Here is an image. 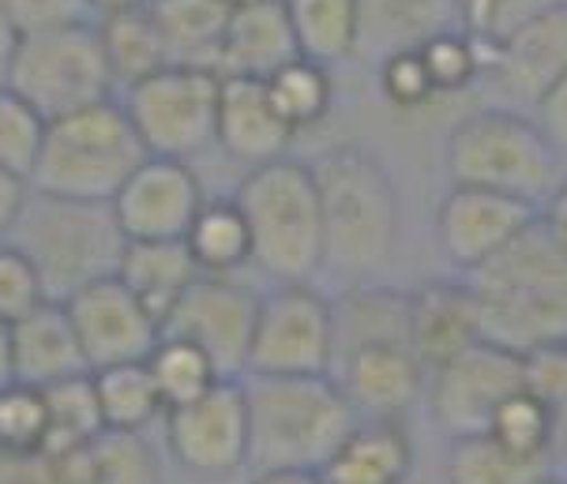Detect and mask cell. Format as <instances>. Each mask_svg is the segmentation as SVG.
I'll return each instance as SVG.
<instances>
[{"label": "cell", "mask_w": 567, "mask_h": 484, "mask_svg": "<svg viewBox=\"0 0 567 484\" xmlns=\"http://www.w3.org/2000/svg\"><path fill=\"white\" fill-rule=\"evenodd\" d=\"M537 222H542L545 234L567 251V177L556 184L549 196H545L542 207H537Z\"/></svg>", "instance_id": "cell-49"}, {"label": "cell", "mask_w": 567, "mask_h": 484, "mask_svg": "<svg viewBox=\"0 0 567 484\" xmlns=\"http://www.w3.org/2000/svg\"><path fill=\"white\" fill-rule=\"evenodd\" d=\"M8 240L31 256L50 301H69L83 286L117 275L128 245L110 203L56 199L42 192H31Z\"/></svg>", "instance_id": "cell-6"}, {"label": "cell", "mask_w": 567, "mask_h": 484, "mask_svg": "<svg viewBox=\"0 0 567 484\" xmlns=\"http://www.w3.org/2000/svg\"><path fill=\"white\" fill-rule=\"evenodd\" d=\"M53 462L61 484H162L158 454L143 432L105 429Z\"/></svg>", "instance_id": "cell-26"}, {"label": "cell", "mask_w": 567, "mask_h": 484, "mask_svg": "<svg viewBox=\"0 0 567 484\" xmlns=\"http://www.w3.org/2000/svg\"><path fill=\"white\" fill-rule=\"evenodd\" d=\"M417 56H421V64H425L440 99L470 91V86L485 75V50L463 31V27L429 38L417 50Z\"/></svg>", "instance_id": "cell-38"}, {"label": "cell", "mask_w": 567, "mask_h": 484, "mask_svg": "<svg viewBox=\"0 0 567 484\" xmlns=\"http://www.w3.org/2000/svg\"><path fill=\"white\" fill-rule=\"evenodd\" d=\"M27 199H31V181L0 166V240L12 237L19 215H23Z\"/></svg>", "instance_id": "cell-48"}, {"label": "cell", "mask_w": 567, "mask_h": 484, "mask_svg": "<svg viewBox=\"0 0 567 484\" xmlns=\"http://www.w3.org/2000/svg\"><path fill=\"white\" fill-rule=\"evenodd\" d=\"M534 218L537 207L526 199L474 184H451L436 207V248L451 267L474 270L504 245H512Z\"/></svg>", "instance_id": "cell-16"}, {"label": "cell", "mask_w": 567, "mask_h": 484, "mask_svg": "<svg viewBox=\"0 0 567 484\" xmlns=\"http://www.w3.org/2000/svg\"><path fill=\"white\" fill-rule=\"evenodd\" d=\"M185 245L204 275H241L245 267H252V237L237 199H204Z\"/></svg>", "instance_id": "cell-30"}, {"label": "cell", "mask_w": 567, "mask_h": 484, "mask_svg": "<svg viewBox=\"0 0 567 484\" xmlns=\"http://www.w3.org/2000/svg\"><path fill=\"white\" fill-rule=\"evenodd\" d=\"M466 286L488 342L526 353L567 338V251L537 218L482 267L466 270Z\"/></svg>", "instance_id": "cell-1"}, {"label": "cell", "mask_w": 567, "mask_h": 484, "mask_svg": "<svg viewBox=\"0 0 567 484\" xmlns=\"http://www.w3.org/2000/svg\"><path fill=\"white\" fill-rule=\"evenodd\" d=\"M162 42H166L169 64H196L218 72V45H223L229 12L223 0H151Z\"/></svg>", "instance_id": "cell-28"}, {"label": "cell", "mask_w": 567, "mask_h": 484, "mask_svg": "<svg viewBox=\"0 0 567 484\" xmlns=\"http://www.w3.org/2000/svg\"><path fill=\"white\" fill-rule=\"evenodd\" d=\"M410 470L413 443L402 418H358L320 477L327 484H406Z\"/></svg>", "instance_id": "cell-24"}, {"label": "cell", "mask_w": 567, "mask_h": 484, "mask_svg": "<svg viewBox=\"0 0 567 484\" xmlns=\"http://www.w3.org/2000/svg\"><path fill=\"white\" fill-rule=\"evenodd\" d=\"M485 75L515 102H537L567 75V4L542 12L512 31L485 56Z\"/></svg>", "instance_id": "cell-19"}, {"label": "cell", "mask_w": 567, "mask_h": 484, "mask_svg": "<svg viewBox=\"0 0 567 484\" xmlns=\"http://www.w3.org/2000/svg\"><path fill=\"white\" fill-rule=\"evenodd\" d=\"M553 454H560V462L567 466V413H560V429H556V443H553Z\"/></svg>", "instance_id": "cell-54"}, {"label": "cell", "mask_w": 567, "mask_h": 484, "mask_svg": "<svg viewBox=\"0 0 567 484\" xmlns=\"http://www.w3.org/2000/svg\"><path fill=\"white\" fill-rule=\"evenodd\" d=\"M377 91H380V99L399 113L425 110V105L440 99L417 50L391 53V56H383V61H377Z\"/></svg>", "instance_id": "cell-43"}, {"label": "cell", "mask_w": 567, "mask_h": 484, "mask_svg": "<svg viewBox=\"0 0 567 484\" xmlns=\"http://www.w3.org/2000/svg\"><path fill=\"white\" fill-rule=\"evenodd\" d=\"M45 121L31 102L12 86H0V166L31 181L45 140Z\"/></svg>", "instance_id": "cell-40"}, {"label": "cell", "mask_w": 567, "mask_h": 484, "mask_svg": "<svg viewBox=\"0 0 567 484\" xmlns=\"http://www.w3.org/2000/svg\"><path fill=\"white\" fill-rule=\"evenodd\" d=\"M8 86L23 94L45 121L110 102L117 91L94 23L19 38Z\"/></svg>", "instance_id": "cell-9"}, {"label": "cell", "mask_w": 567, "mask_h": 484, "mask_svg": "<svg viewBox=\"0 0 567 484\" xmlns=\"http://www.w3.org/2000/svg\"><path fill=\"white\" fill-rule=\"evenodd\" d=\"M523 387L542 394L556 413H567V338L523 353Z\"/></svg>", "instance_id": "cell-45"}, {"label": "cell", "mask_w": 567, "mask_h": 484, "mask_svg": "<svg viewBox=\"0 0 567 484\" xmlns=\"http://www.w3.org/2000/svg\"><path fill=\"white\" fill-rule=\"evenodd\" d=\"M282 4L301 56L327 68L358 56V0H282Z\"/></svg>", "instance_id": "cell-29"}, {"label": "cell", "mask_w": 567, "mask_h": 484, "mask_svg": "<svg viewBox=\"0 0 567 484\" xmlns=\"http://www.w3.org/2000/svg\"><path fill=\"white\" fill-rule=\"evenodd\" d=\"M334 361L350 350L377 342L410 346V294L377 282H358L331 301ZM334 368V364H331Z\"/></svg>", "instance_id": "cell-25"}, {"label": "cell", "mask_w": 567, "mask_h": 484, "mask_svg": "<svg viewBox=\"0 0 567 484\" xmlns=\"http://www.w3.org/2000/svg\"><path fill=\"white\" fill-rule=\"evenodd\" d=\"M204 199L192 162L147 154L110 207L124 240H185Z\"/></svg>", "instance_id": "cell-15"}, {"label": "cell", "mask_w": 567, "mask_h": 484, "mask_svg": "<svg viewBox=\"0 0 567 484\" xmlns=\"http://www.w3.org/2000/svg\"><path fill=\"white\" fill-rule=\"evenodd\" d=\"M248 402V470L320 473L358 424L334 375H241Z\"/></svg>", "instance_id": "cell-3"}, {"label": "cell", "mask_w": 567, "mask_h": 484, "mask_svg": "<svg viewBox=\"0 0 567 484\" xmlns=\"http://www.w3.org/2000/svg\"><path fill=\"white\" fill-rule=\"evenodd\" d=\"M166 447L188 473L229 477L248 470V402L241 380H223L196 402L177 405L166 418Z\"/></svg>", "instance_id": "cell-13"}, {"label": "cell", "mask_w": 567, "mask_h": 484, "mask_svg": "<svg viewBox=\"0 0 567 484\" xmlns=\"http://www.w3.org/2000/svg\"><path fill=\"white\" fill-rule=\"evenodd\" d=\"M0 484H61L50 454L0 451Z\"/></svg>", "instance_id": "cell-47"}, {"label": "cell", "mask_w": 567, "mask_h": 484, "mask_svg": "<svg viewBox=\"0 0 567 484\" xmlns=\"http://www.w3.org/2000/svg\"><path fill=\"white\" fill-rule=\"evenodd\" d=\"M91 364L83 357L80 334L64 301H45L27 319L12 323V380L31 383L38 391L75 375H86Z\"/></svg>", "instance_id": "cell-20"}, {"label": "cell", "mask_w": 567, "mask_h": 484, "mask_svg": "<svg viewBox=\"0 0 567 484\" xmlns=\"http://www.w3.org/2000/svg\"><path fill=\"white\" fill-rule=\"evenodd\" d=\"M264 83H267V91H271L275 110L282 113V121L290 124L293 132L316 128L334 102L331 68L320 61H309V56H301V53H297L293 61H286L282 68H275Z\"/></svg>", "instance_id": "cell-35"}, {"label": "cell", "mask_w": 567, "mask_h": 484, "mask_svg": "<svg viewBox=\"0 0 567 484\" xmlns=\"http://www.w3.org/2000/svg\"><path fill=\"white\" fill-rule=\"evenodd\" d=\"M556 429H560V413H556L542 394L518 387L512 399L499 402V410L493 413V424H488V435H493L499 447L526 454V459L556 462V454H553Z\"/></svg>", "instance_id": "cell-37"}, {"label": "cell", "mask_w": 567, "mask_h": 484, "mask_svg": "<svg viewBox=\"0 0 567 484\" xmlns=\"http://www.w3.org/2000/svg\"><path fill=\"white\" fill-rule=\"evenodd\" d=\"M297 56L293 27L282 0H252L234 8L218 45V75H252L267 80L275 68Z\"/></svg>", "instance_id": "cell-22"}, {"label": "cell", "mask_w": 567, "mask_h": 484, "mask_svg": "<svg viewBox=\"0 0 567 484\" xmlns=\"http://www.w3.org/2000/svg\"><path fill=\"white\" fill-rule=\"evenodd\" d=\"M252 237V267L271 282H312L323 270V218L309 162L252 166L234 192Z\"/></svg>", "instance_id": "cell-4"}, {"label": "cell", "mask_w": 567, "mask_h": 484, "mask_svg": "<svg viewBox=\"0 0 567 484\" xmlns=\"http://www.w3.org/2000/svg\"><path fill=\"white\" fill-rule=\"evenodd\" d=\"M358 56L372 64L463 27L458 0H358Z\"/></svg>", "instance_id": "cell-21"}, {"label": "cell", "mask_w": 567, "mask_h": 484, "mask_svg": "<svg viewBox=\"0 0 567 484\" xmlns=\"http://www.w3.org/2000/svg\"><path fill=\"white\" fill-rule=\"evenodd\" d=\"M447 173L451 184H474L542 207L545 196L564 181V158L534 117L493 105L470 113L451 128Z\"/></svg>", "instance_id": "cell-7"}, {"label": "cell", "mask_w": 567, "mask_h": 484, "mask_svg": "<svg viewBox=\"0 0 567 484\" xmlns=\"http://www.w3.org/2000/svg\"><path fill=\"white\" fill-rule=\"evenodd\" d=\"M259 312V294L241 275H199L162 323V334H177L210 353L226 380H241L248 342Z\"/></svg>", "instance_id": "cell-12"}, {"label": "cell", "mask_w": 567, "mask_h": 484, "mask_svg": "<svg viewBox=\"0 0 567 484\" xmlns=\"http://www.w3.org/2000/svg\"><path fill=\"white\" fill-rule=\"evenodd\" d=\"M64 308L72 316L91 372L110 364L147 361L162 338V323L117 275L83 286L64 301Z\"/></svg>", "instance_id": "cell-14"}, {"label": "cell", "mask_w": 567, "mask_h": 484, "mask_svg": "<svg viewBox=\"0 0 567 484\" xmlns=\"http://www.w3.org/2000/svg\"><path fill=\"white\" fill-rule=\"evenodd\" d=\"M199 275L204 270L196 267L185 240H128L117 264V278L151 308L158 323H166L173 305Z\"/></svg>", "instance_id": "cell-27"}, {"label": "cell", "mask_w": 567, "mask_h": 484, "mask_svg": "<svg viewBox=\"0 0 567 484\" xmlns=\"http://www.w3.org/2000/svg\"><path fill=\"white\" fill-rule=\"evenodd\" d=\"M147 158L117 99L64 113L45 124L31 169V192L80 203H113L132 169Z\"/></svg>", "instance_id": "cell-5"}, {"label": "cell", "mask_w": 567, "mask_h": 484, "mask_svg": "<svg viewBox=\"0 0 567 484\" xmlns=\"http://www.w3.org/2000/svg\"><path fill=\"white\" fill-rule=\"evenodd\" d=\"M45 435H50L45 391L16 380L0 387V451L45 454Z\"/></svg>", "instance_id": "cell-39"}, {"label": "cell", "mask_w": 567, "mask_h": 484, "mask_svg": "<svg viewBox=\"0 0 567 484\" xmlns=\"http://www.w3.org/2000/svg\"><path fill=\"white\" fill-rule=\"evenodd\" d=\"M534 121L553 143V151L567 162V75H560L542 99L534 102Z\"/></svg>", "instance_id": "cell-46"}, {"label": "cell", "mask_w": 567, "mask_h": 484, "mask_svg": "<svg viewBox=\"0 0 567 484\" xmlns=\"http://www.w3.org/2000/svg\"><path fill=\"white\" fill-rule=\"evenodd\" d=\"M358 418H402L425 391L429 368L402 342H377L342 353L331 368Z\"/></svg>", "instance_id": "cell-17"}, {"label": "cell", "mask_w": 567, "mask_h": 484, "mask_svg": "<svg viewBox=\"0 0 567 484\" xmlns=\"http://www.w3.org/2000/svg\"><path fill=\"white\" fill-rule=\"evenodd\" d=\"M482 338L466 282H429L410 294V350L425 368L444 364Z\"/></svg>", "instance_id": "cell-23"}, {"label": "cell", "mask_w": 567, "mask_h": 484, "mask_svg": "<svg viewBox=\"0 0 567 484\" xmlns=\"http://www.w3.org/2000/svg\"><path fill=\"white\" fill-rule=\"evenodd\" d=\"M523 387V353L477 338L466 350L429 368V418L447 440L482 435L493 424L499 402Z\"/></svg>", "instance_id": "cell-11"}, {"label": "cell", "mask_w": 567, "mask_h": 484, "mask_svg": "<svg viewBox=\"0 0 567 484\" xmlns=\"http://www.w3.org/2000/svg\"><path fill=\"white\" fill-rule=\"evenodd\" d=\"M45 301H50V294H45V282L31 256L12 240H0V323L12 327Z\"/></svg>", "instance_id": "cell-42"}, {"label": "cell", "mask_w": 567, "mask_h": 484, "mask_svg": "<svg viewBox=\"0 0 567 484\" xmlns=\"http://www.w3.org/2000/svg\"><path fill=\"white\" fill-rule=\"evenodd\" d=\"M223 75L196 64H166L121 91V105L143 151L192 162L215 147Z\"/></svg>", "instance_id": "cell-8"}, {"label": "cell", "mask_w": 567, "mask_h": 484, "mask_svg": "<svg viewBox=\"0 0 567 484\" xmlns=\"http://www.w3.org/2000/svg\"><path fill=\"white\" fill-rule=\"evenodd\" d=\"M323 218V267L364 282L399 245V192L372 151L339 143L309 162Z\"/></svg>", "instance_id": "cell-2"}, {"label": "cell", "mask_w": 567, "mask_h": 484, "mask_svg": "<svg viewBox=\"0 0 567 484\" xmlns=\"http://www.w3.org/2000/svg\"><path fill=\"white\" fill-rule=\"evenodd\" d=\"M537 484H567V481H564V477H556V473H549V477H542Z\"/></svg>", "instance_id": "cell-55"}, {"label": "cell", "mask_w": 567, "mask_h": 484, "mask_svg": "<svg viewBox=\"0 0 567 484\" xmlns=\"http://www.w3.org/2000/svg\"><path fill=\"white\" fill-rule=\"evenodd\" d=\"M19 34L12 27V19L4 16V8H0V86H8L12 80V64H16V53H19Z\"/></svg>", "instance_id": "cell-50"}, {"label": "cell", "mask_w": 567, "mask_h": 484, "mask_svg": "<svg viewBox=\"0 0 567 484\" xmlns=\"http://www.w3.org/2000/svg\"><path fill=\"white\" fill-rule=\"evenodd\" d=\"M323 484H327V481H323Z\"/></svg>", "instance_id": "cell-57"}, {"label": "cell", "mask_w": 567, "mask_h": 484, "mask_svg": "<svg viewBox=\"0 0 567 484\" xmlns=\"http://www.w3.org/2000/svg\"><path fill=\"white\" fill-rule=\"evenodd\" d=\"M94 394H99V410L105 429L113 432H147L151 424L166 418L155 380L147 372V361H128V364H110L94 368Z\"/></svg>", "instance_id": "cell-31"}, {"label": "cell", "mask_w": 567, "mask_h": 484, "mask_svg": "<svg viewBox=\"0 0 567 484\" xmlns=\"http://www.w3.org/2000/svg\"><path fill=\"white\" fill-rule=\"evenodd\" d=\"M94 27H99L102 53H105V61H110L113 83H117L121 91L140 80H147L151 72H158V68L169 64L166 42H162V34H158V27L147 8H143V12L94 19Z\"/></svg>", "instance_id": "cell-32"}, {"label": "cell", "mask_w": 567, "mask_h": 484, "mask_svg": "<svg viewBox=\"0 0 567 484\" xmlns=\"http://www.w3.org/2000/svg\"><path fill=\"white\" fill-rule=\"evenodd\" d=\"M248 484H323L316 470H256Z\"/></svg>", "instance_id": "cell-51"}, {"label": "cell", "mask_w": 567, "mask_h": 484, "mask_svg": "<svg viewBox=\"0 0 567 484\" xmlns=\"http://www.w3.org/2000/svg\"><path fill=\"white\" fill-rule=\"evenodd\" d=\"M12 383V327L0 323V387Z\"/></svg>", "instance_id": "cell-53"}, {"label": "cell", "mask_w": 567, "mask_h": 484, "mask_svg": "<svg viewBox=\"0 0 567 484\" xmlns=\"http://www.w3.org/2000/svg\"><path fill=\"white\" fill-rule=\"evenodd\" d=\"M45 410H50V435H45L50 459H61V454L83 447V443L105 432L91 372L45 387Z\"/></svg>", "instance_id": "cell-36"}, {"label": "cell", "mask_w": 567, "mask_h": 484, "mask_svg": "<svg viewBox=\"0 0 567 484\" xmlns=\"http://www.w3.org/2000/svg\"><path fill=\"white\" fill-rule=\"evenodd\" d=\"M0 8H4V16L12 19V27L23 38L94 23L91 0H0Z\"/></svg>", "instance_id": "cell-44"}, {"label": "cell", "mask_w": 567, "mask_h": 484, "mask_svg": "<svg viewBox=\"0 0 567 484\" xmlns=\"http://www.w3.org/2000/svg\"><path fill=\"white\" fill-rule=\"evenodd\" d=\"M334 316L312 282H275L259 294L245 375H331Z\"/></svg>", "instance_id": "cell-10"}, {"label": "cell", "mask_w": 567, "mask_h": 484, "mask_svg": "<svg viewBox=\"0 0 567 484\" xmlns=\"http://www.w3.org/2000/svg\"><path fill=\"white\" fill-rule=\"evenodd\" d=\"M293 128L275 110L271 91L264 80L252 75H223L218 86V124H215V147L226 151L234 162L267 166L275 158H286L293 143Z\"/></svg>", "instance_id": "cell-18"}, {"label": "cell", "mask_w": 567, "mask_h": 484, "mask_svg": "<svg viewBox=\"0 0 567 484\" xmlns=\"http://www.w3.org/2000/svg\"><path fill=\"white\" fill-rule=\"evenodd\" d=\"M560 4L567 0H458V19H463V31L488 56V50H496L512 31Z\"/></svg>", "instance_id": "cell-41"}, {"label": "cell", "mask_w": 567, "mask_h": 484, "mask_svg": "<svg viewBox=\"0 0 567 484\" xmlns=\"http://www.w3.org/2000/svg\"><path fill=\"white\" fill-rule=\"evenodd\" d=\"M147 372L155 380V391L162 405L177 410V405L196 402L199 394H207L215 383H223L226 375L218 372V364L210 361L207 350H199L196 342L177 334H162L155 342V350L147 357Z\"/></svg>", "instance_id": "cell-34"}, {"label": "cell", "mask_w": 567, "mask_h": 484, "mask_svg": "<svg viewBox=\"0 0 567 484\" xmlns=\"http://www.w3.org/2000/svg\"><path fill=\"white\" fill-rule=\"evenodd\" d=\"M143 8H151V0H91L94 19L124 16V12H143Z\"/></svg>", "instance_id": "cell-52"}, {"label": "cell", "mask_w": 567, "mask_h": 484, "mask_svg": "<svg viewBox=\"0 0 567 484\" xmlns=\"http://www.w3.org/2000/svg\"><path fill=\"white\" fill-rule=\"evenodd\" d=\"M553 473V459H526L499 447L488 432L451 440L444 477L447 484H537Z\"/></svg>", "instance_id": "cell-33"}, {"label": "cell", "mask_w": 567, "mask_h": 484, "mask_svg": "<svg viewBox=\"0 0 567 484\" xmlns=\"http://www.w3.org/2000/svg\"><path fill=\"white\" fill-rule=\"evenodd\" d=\"M226 8H245V4H252V0H223Z\"/></svg>", "instance_id": "cell-56"}]
</instances>
